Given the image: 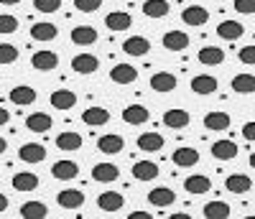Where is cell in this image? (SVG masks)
<instances>
[{
  "mask_svg": "<svg viewBox=\"0 0 255 219\" xmlns=\"http://www.w3.org/2000/svg\"><path fill=\"white\" fill-rule=\"evenodd\" d=\"M31 64H33V69H38V72H51V69L59 67V56L54 51H49V49H41V51H36L31 56Z\"/></svg>",
  "mask_w": 255,
  "mask_h": 219,
  "instance_id": "cell-1",
  "label": "cell"
},
{
  "mask_svg": "<svg viewBox=\"0 0 255 219\" xmlns=\"http://www.w3.org/2000/svg\"><path fill=\"white\" fill-rule=\"evenodd\" d=\"M18 158L23 163H41L46 158V148L38 145V143H23L18 150Z\"/></svg>",
  "mask_w": 255,
  "mask_h": 219,
  "instance_id": "cell-2",
  "label": "cell"
},
{
  "mask_svg": "<svg viewBox=\"0 0 255 219\" xmlns=\"http://www.w3.org/2000/svg\"><path fill=\"white\" fill-rule=\"evenodd\" d=\"M176 202V194L168 186H156L148 191V204L151 207H171Z\"/></svg>",
  "mask_w": 255,
  "mask_h": 219,
  "instance_id": "cell-3",
  "label": "cell"
},
{
  "mask_svg": "<svg viewBox=\"0 0 255 219\" xmlns=\"http://www.w3.org/2000/svg\"><path fill=\"white\" fill-rule=\"evenodd\" d=\"M123 51L128 56H145L151 51V41L143 38V36H130V38L123 41Z\"/></svg>",
  "mask_w": 255,
  "mask_h": 219,
  "instance_id": "cell-4",
  "label": "cell"
},
{
  "mask_svg": "<svg viewBox=\"0 0 255 219\" xmlns=\"http://www.w3.org/2000/svg\"><path fill=\"white\" fill-rule=\"evenodd\" d=\"M56 204L61 209H79L84 204V191H77V189H64L59 191L56 196Z\"/></svg>",
  "mask_w": 255,
  "mask_h": 219,
  "instance_id": "cell-5",
  "label": "cell"
},
{
  "mask_svg": "<svg viewBox=\"0 0 255 219\" xmlns=\"http://www.w3.org/2000/svg\"><path fill=\"white\" fill-rule=\"evenodd\" d=\"M72 69H74L77 74H92V72L100 69V61H97V56H92V54H77V56L72 59Z\"/></svg>",
  "mask_w": 255,
  "mask_h": 219,
  "instance_id": "cell-6",
  "label": "cell"
},
{
  "mask_svg": "<svg viewBox=\"0 0 255 219\" xmlns=\"http://www.w3.org/2000/svg\"><path fill=\"white\" fill-rule=\"evenodd\" d=\"M77 173H79V166L74 161H56L51 166V176L59 181H72V179H77Z\"/></svg>",
  "mask_w": 255,
  "mask_h": 219,
  "instance_id": "cell-7",
  "label": "cell"
},
{
  "mask_svg": "<svg viewBox=\"0 0 255 219\" xmlns=\"http://www.w3.org/2000/svg\"><path fill=\"white\" fill-rule=\"evenodd\" d=\"M225 189L230 191V194H248L250 189H253V181H250V176H245V173H232V176H227L225 179Z\"/></svg>",
  "mask_w": 255,
  "mask_h": 219,
  "instance_id": "cell-8",
  "label": "cell"
},
{
  "mask_svg": "<svg viewBox=\"0 0 255 219\" xmlns=\"http://www.w3.org/2000/svg\"><path fill=\"white\" fill-rule=\"evenodd\" d=\"M123 148H125V140L115 133H108V135H102L97 140V150L105 153V156H115V153H120Z\"/></svg>",
  "mask_w": 255,
  "mask_h": 219,
  "instance_id": "cell-9",
  "label": "cell"
},
{
  "mask_svg": "<svg viewBox=\"0 0 255 219\" xmlns=\"http://www.w3.org/2000/svg\"><path fill=\"white\" fill-rule=\"evenodd\" d=\"M105 26H108L110 31H128L133 26V18H130V13H125V10H115V13L105 15Z\"/></svg>",
  "mask_w": 255,
  "mask_h": 219,
  "instance_id": "cell-10",
  "label": "cell"
},
{
  "mask_svg": "<svg viewBox=\"0 0 255 219\" xmlns=\"http://www.w3.org/2000/svg\"><path fill=\"white\" fill-rule=\"evenodd\" d=\"M110 79L118 84H133L138 79V69H133L130 64H115L110 69Z\"/></svg>",
  "mask_w": 255,
  "mask_h": 219,
  "instance_id": "cell-11",
  "label": "cell"
},
{
  "mask_svg": "<svg viewBox=\"0 0 255 219\" xmlns=\"http://www.w3.org/2000/svg\"><path fill=\"white\" fill-rule=\"evenodd\" d=\"M123 204H125V199H123V194H118V191H102L97 196V207L102 212H118V209H123Z\"/></svg>",
  "mask_w": 255,
  "mask_h": 219,
  "instance_id": "cell-12",
  "label": "cell"
},
{
  "mask_svg": "<svg viewBox=\"0 0 255 219\" xmlns=\"http://www.w3.org/2000/svg\"><path fill=\"white\" fill-rule=\"evenodd\" d=\"M181 20H184L186 26H204L207 20H209V10L207 8H199V5H189V8H184Z\"/></svg>",
  "mask_w": 255,
  "mask_h": 219,
  "instance_id": "cell-13",
  "label": "cell"
},
{
  "mask_svg": "<svg viewBox=\"0 0 255 219\" xmlns=\"http://www.w3.org/2000/svg\"><path fill=\"white\" fill-rule=\"evenodd\" d=\"M171 161H174L179 168H191V166L199 163V150H194V148H176L174 156H171Z\"/></svg>",
  "mask_w": 255,
  "mask_h": 219,
  "instance_id": "cell-14",
  "label": "cell"
},
{
  "mask_svg": "<svg viewBox=\"0 0 255 219\" xmlns=\"http://www.w3.org/2000/svg\"><path fill=\"white\" fill-rule=\"evenodd\" d=\"M82 122L84 125H92V127H100V125H108L110 122V112L105 107H90L82 112Z\"/></svg>",
  "mask_w": 255,
  "mask_h": 219,
  "instance_id": "cell-15",
  "label": "cell"
},
{
  "mask_svg": "<svg viewBox=\"0 0 255 219\" xmlns=\"http://www.w3.org/2000/svg\"><path fill=\"white\" fill-rule=\"evenodd\" d=\"M118 176H120V168H118L115 163H97V166L92 168V179L100 181V184H110V181H115Z\"/></svg>",
  "mask_w": 255,
  "mask_h": 219,
  "instance_id": "cell-16",
  "label": "cell"
},
{
  "mask_svg": "<svg viewBox=\"0 0 255 219\" xmlns=\"http://www.w3.org/2000/svg\"><path fill=\"white\" fill-rule=\"evenodd\" d=\"M217 90V79L212 74H197L191 79V92L194 95H212Z\"/></svg>",
  "mask_w": 255,
  "mask_h": 219,
  "instance_id": "cell-17",
  "label": "cell"
},
{
  "mask_svg": "<svg viewBox=\"0 0 255 219\" xmlns=\"http://www.w3.org/2000/svg\"><path fill=\"white\" fill-rule=\"evenodd\" d=\"M238 143H232V140H217L215 145H212V156H215L217 161H232L238 156Z\"/></svg>",
  "mask_w": 255,
  "mask_h": 219,
  "instance_id": "cell-18",
  "label": "cell"
},
{
  "mask_svg": "<svg viewBox=\"0 0 255 219\" xmlns=\"http://www.w3.org/2000/svg\"><path fill=\"white\" fill-rule=\"evenodd\" d=\"M217 33L225 41H238L245 33V26L240 23V20H222V23L217 26Z\"/></svg>",
  "mask_w": 255,
  "mask_h": 219,
  "instance_id": "cell-19",
  "label": "cell"
},
{
  "mask_svg": "<svg viewBox=\"0 0 255 219\" xmlns=\"http://www.w3.org/2000/svg\"><path fill=\"white\" fill-rule=\"evenodd\" d=\"M189 112H186V110H166V112H163V125L166 127H174V130H181V127H186L189 125Z\"/></svg>",
  "mask_w": 255,
  "mask_h": 219,
  "instance_id": "cell-20",
  "label": "cell"
},
{
  "mask_svg": "<svg viewBox=\"0 0 255 219\" xmlns=\"http://www.w3.org/2000/svg\"><path fill=\"white\" fill-rule=\"evenodd\" d=\"M163 49H168V51H184V49H189V36L184 31H168L163 36Z\"/></svg>",
  "mask_w": 255,
  "mask_h": 219,
  "instance_id": "cell-21",
  "label": "cell"
},
{
  "mask_svg": "<svg viewBox=\"0 0 255 219\" xmlns=\"http://www.w3.org/2000/svg\"><path fill=\"white\" fill-rule=\"evenodd\" d=\"M176 82L179 79L171 72H158V74L151 77V90H156V92H171V90H176Z\"/></svg>",
  "mask_w": 255,
  "mask_h": 219,
  "instance_id": "cell-22",
  "label": "cell"
},
{
  "mask_svg": "<svg viewBox=\"0 0 255 219\" xmlns=\"http://www.w3.org/2000/svg\"><path fill=\"white\" fill-rule=\"evenodd\" d=\"M123 122H128V125H143V122H148V110L143 105H128L123 110Z\"/></svg>",
  "mask_w": 255,
  "mask_h": 219,
  "instance_id": "cell-23",
  "label": "cell"
},
{
  "mask_svg": "<svg viewBox=\"0 0 255 219\" xmlns=\"http://www.w3.org/2000/svg\"><path fill=\"white\" fill-rule=\"evenodd\" d=\"M56 148L59 150H79L82 148V135L77 130H64L56 135Z\"/></svg>",
  "mask_w": 255,
  "mask_h": 219,
  "instance_id": "cell-24",
  "label": "cell"
},
{
  "mask_svg": "<svg viewBox=\"0 0 255 219\" xmlns=\"http://www.w3.org/2000/svg\"><path fill=\"white\" fill-rule=\"evenodd\" d=\"M222 61H225V51L220 46H204V49H199V64H204V67H220Z\"/></svg>",
  "mask_w": 255,
  "mask_h": 219,
  "instance_id": "cell-25",
  "label": "cell"
},
{
  "mask_svg": "<svg viewBox=\"0 0 255 219\" xmlns=\"http://www.w3.org/2000/svg\"><path fill=\"white\" fill-rule=\"evenodd\" d=\"M49 100H51V107H56V110H72L77 105V95L72 90H56V92H51Z\"/></svg>",
  "mask_w": 255,
  "mask_h": 219,
  "instance_id": "cell-26",
  "label": "cell"
},
{
  "mask_svg": "<svg viewBox=\"0 0 255 219\" xmlns=\"http://www.w3.org/2000/svg\"><path fill=\"white\" fill-rule=\"evenodd\" d=\"M10 102L13 105H20V107L33 105L36 102V90H33V87L20 84V87H15V90H10Z\"/></svg>",
  "mask_w": 255,
  "mask_h": 219,
  "instance_id": "cell-27",
  "label": "cell"
},
{
  "mask_svg": "<svg viewBox=\"0 0 255 219\" xmlns=\"http://www.w3.org/2000/svg\"><path fill=\"white\" fill-rule=\"evenodd\" d=\"M38 186V176L31 171H18L13 176V189L15 191H33Z\"/></svg>",
  "mask_w": 255,
  "mask_h": 219,
  "instance_id": "cell-28",
  "label": "cell"
},
{
  "mask_svg": "<svg viewBox=\"0 0 255 219\" xmlns=\"http://www.w3.org/2000/svg\"><path fill=\"white\" fill-rule=\"evenodd\" d=\"M26 127L31 133H49L51 130V117L46 112H33L26 117Z\"/></svg>",
  "mask_w": 255,
  "mask_h": 219,
  "instance_id": "cell-29",
  "label": "cell"
},
{
  "mask_svg": "<svg viewBox=\"0 0 255 219\" xmlns=\"http://www.w3.org/2000/svg\"><path fill=\"white\" fill-rule=\"evenodd\" d=\"M212 189V181L207 179V176H202V173H194V176H189L186 181H184V191H189V194H207Z\"/></svg>",
  "mask_w": 255,
  "mask_h": 219,
  "instance_id": "cell-30",
  "label": "cell"
},
{
  "mask_svg": "<svg viewBox=\"0 0 255 219\" xmlns=\"http://www.w3.org/2000/svg\"><path fill=\"white\" fill-rule=\"evenodd\" d=\"M133 176H135L138 181H153V179L158 176V166H156L153 161H138V163L133 166Z\"/></svg>",
  "mask_w": 255,
  "mask_h": 219,
  "instance_id": "cell-31",
  "label": "cell"
},
{
  "mask_svg": "<svg viewBox=\"0 0 255 219\" xmlns=\"http://www.w3.org/2000/svg\"><path fill=\"white\" fill-rule=\"evenodd\" d=\"M72 41L77 43V46H90V43L97 41V28H92V26H77V28H72Z\"/></svg>",
  "mask_w": 255,
  "mask_h": 219,
  "instance_id": "cell-32",
  "label": "cell"
},
{
  "mask_svg": "<svg viewBox=\"0 0 255 219\" xmlns=\"http://www.w3.org/2000/svg\"><path fill=\"white\" fill-rule=\"evenodd\" d=\"M230 115L227 112H222V110H215V112H207V117H204V127L207 130H227L230 127Z\"/></svg>",
  "mask_w": 255,
  "mask_h": 219,
  "instance_id": "cell-33",
  "label": "cell"
},
{
  "mask_svg": "<svg viewBox=\"0 0 255 219\" xmlns=\"http://www.w3.org/2000/svg\"><path fill=\"white\" fill-rule=\"evenodd\" d=\"M168 3L166 0H145L143 3V15L145 18H163V15H168Z\"/></svg>",
  "mask_w": 255,
  "mask_h": 219,
  "instance_id": "cell-34",
  "label": "cell"
},
{
  "mask_svg": "<svg viewBox=\"0 0 255 219\" xmlns=\"http://www.w3.org/2000/svg\"><path fill=\"white\" fill-rule=\"evenodd\" d=\"M232 90L238 95H253L255 92V74H238L232 77Z\"/></svg>",
  "mask_w": 255,
  "mask_h": 219,
  "instance_id": "cell-35",
  "label": "cell"
},
{
  "mask_svg": "<svg viewBox=\"0 0 255 219\" xmlns=\"http://www.w3.org/2000/svg\"><path fill=\"white\" fill-rule=\"evenodd\" d=\"M31 36L36 38V41H54L56 36H59V28L54 26V23H33V28H31Z\"/></svg>",
  "mask_w": 255,
  "mask_h": 219,
  "instance_id": "cell-36",
  "label": "cell"
},
{
  "mask_svg": "<svg viewBox=\"0 0 255 219\" xmlns=\"http://www.w3.org/2000/svg\"><path fill=\"white\" fill-rule=\"evenodd\" d=\"M138 148L145 150V153H158V150L163 148V138H161L158 133H143V135L138 138Z\"/></svg>",
  "mask_w": 255,
  "mask_h": 219,
  "instance_id": "cell-37",
  "label": "cell"
},
{
  "mask_svg": "<svg viewBox=\"0 0 255 219\" xmlns=\"http://www.w3.org/2000/svg\"><path fill=\"white\" fill-rule=\"evenodd\" d=\"M204 217L207 219H227L230 217V204L227 202H209V204H204Z\"/></svg>",
  "mask_w": 255,
  "mask_h": 219,
  "instance_id": "cell-38",
  "label": "cell"
},
{
  "mask_svg": "<svg viewBox=\"0 0 255 219\" xmlns=\"http://www.w3.org/2000/svg\"><path fill=\"white\" fill-rule=\"evenodd\" d=\"M46 214H49V209L44 202H26L20 207V217L23 219H44Z\"/></svg>",
  "mask_w": 255,
  "mask_h": 219,
  "instance_id": "cell-39",
  "label": "cell"
},
{
  "mask_svg": "<svg viewBox=\"0 0 255 219\" xmlns=\"http://www.w3.org/2000/svg\"><path fill=\"white\" fill-rule=\"evenodd\" d=\"M18 59V49L13 43H0V64H13Z\"/></svg>",
  "mask_w": 255,
  "mask_h": 219,
  "instance_id": "cell-40",
  "label": "cell"
},
{
  "mask_svg": "<svg viewBox=\"0 0 255 219\" xmlns=\"http://www.w3.org/2000/svg\"><path fill=\"white\" fill-rule=\"evenodd\" d=\"M33 8L41 13H56L61 8V0H33Z\"/></svg>",
  "mask_w": 255,
  "mask_h": 219,
  "instance_id": "cell-41",
  "label": "cell"
},
{
  "mask_svg": "<svg viewBox=\"0 0 255 219\" xmlns=\"http://www.w3.org/2000/svg\"><path fill=\"white\" fill-rule=\"evenodd\" d=\"M15 31H18V20H15V15L0 13V33H15Z\"/></svg>",
  "mask_w": 255,
  "mask_h": 219,
  "instance_id": "cell-42",
  "label": "cell"
},
{
  "mask_svg": "<svg viewBox=\"0 0 255 219\" xmlns=\"http://www.w3.org/2000/svg\"><path fill=\"white\" fill-rule=\"evenodd\" d=\"M102 5V0H74V8L82 13H95Z\"/></svg>",
  "mask_w": 255,
  "mask_h": 219,
  "instance_id": "cell-43",
  "label": "cell"
},
{
  "mask_svg": "<svg viewBox=\"0 0 255 219\" xmlns=\"http://www.w3.org/2000/svg\"><path fill=\"white\" fill-rule=\"evenodd\" d=\"M238 59L243 64H248V67H255V46H245L238 51Z\"/></svg>",
  "mask_w": 255,
  "mask_h": 219,
  "instance_id": "cell-44",
  "label": "cell"
},
{
  "mask_svg": "<svg viewBox=\"0 0 255 219\" xmlns=\"http://www.w3.org/2000/svg\"><path fill=\"white\" fill-rule=\"evenodd\" d=\"M235 10L245 13V15H253L255 13V0H235Z\"/></svg>",
  "mask_w": 255,
  "mask_h": 219,
  "instance_id": "cell-45",
  "label": "cell"
},
{
  "mask_svg": "<svg viewBox=\"0 0 255 219\" xmlns=\"http://www.w3.org/2000/svg\"><path fill=\"white\" fill-rule=\"evenodd\" d=\"M243 138L250 140V143H255V120H250V122L243 125Z\"/></svg>",
  "mask_w": 255,
  "mask_h": 219,
  "instance_id": "cell-46",
  "label": "cell"
},
{
  "mask_svg": "<svg viewBox=\"0 0 255 219\" xmlns=\"http://www.w3.org/2000/svg\"><path fill=\"white\" fill-rule=\"evenodd\" d=\"M128 219H153V217L148 214V212H130V214H128Z\"/></svg>",
  "mask_w": 255,
  "mask_h": 219,
  "instance_id": "cell-47",
  "label": "cell"
},
{
  "mask_svg": "<svg viewBox=\"0 0 255 219\" xmlns=\"http://www.w3.org/2000/svg\"><path fill=\"white\" fill-rule=\"evenodd\" d=\"M8 120H10L8 110H3V107H0V125H8Z\"/></svg>",
  "mask_w": 255,
  "mask_h": 219,
  "instance_id": "cell-48",
  "label": "cell"
},
{
  "mask_svg": "<svg viewBox=\"0 0 255 219\" xmlns=\"http://www.w3.org/2000/svg\"><path fill=\"white\" fill-rule=\"evenodd\" d=\"M5 209H8V196L0 194V212H5Z\"/></svg>",
  "mask_w": 255,
  "mask_h": 219,
  "instance_id": "cell-49",
  "label": "cell"
},
{
  "mask_svg": "<svg viewBox=\"0 0 255 219\" xmlns=\"http://www.w3.org/2000/svg\"><path fill=\"white\" fill-rule=\"evenodd\" d=\"M168 219H191V217H189V214H184V212H176V214H171Z\"/></svg>",
  "mask_w": 255,
  "mask_h": 219,
  "instance_id": "cell-50",
  "label": "cell"
},
{
  "mask_svg": "<svg viewBox=\"0 0 255 219\" xmlns=\"http://www.w3.org/2000/svg\"><path fill=\"white\" fill-rule=\"evenodd\" d=\"M5 150H8V143H5V138H0V156H3Z\"/></svg>",
  "mask_w": 255,
  "mask_h": 219,
  "instance_id": "cell-51",
  "label": "cell"
},
{
  "mask_svg": "<svg viewBox=\"0 0 255 219\" xmlns=\"http://www.w3.org/2000/svg\"><path fill=\"white\" fill-rule=\"evenodd\" d=\"M15 3H20V0H0V5H15Z\"/></svg>",
  "mask_w": 255,
  "mask_h": 219,
  "instance_id": "cell-52",
  "label": "cell"
},
{
  "mask_svg": "<svg viewBox=\"0 0 255 219\" xmlns=\"http://www.w3.org/2000/svg\"><path fill=\"white\" fill-rule=\"evenodd\" d=\"M250 166H253V168H255V150H253V153H250Z\"/></svg>",
  "mask_w": 255,
  "mask_h": 219,
  "instance_id": "cell-53",
  "label": "cell"
},
{
  "mask_svg": "<svg viewBox=\"0 0 255 219\" xmlns=\"http://www.w3.org/2000/svg\"><path fill=\"white\" fill-rule=\"evenodd\" d=\"M245 219H255V217H245Z\"/></svg>",
  "mask_w": 255,
  "mask_h": 219,
  "instance_id": "cell-54",
  "label": "cell"
}]
</instances>
